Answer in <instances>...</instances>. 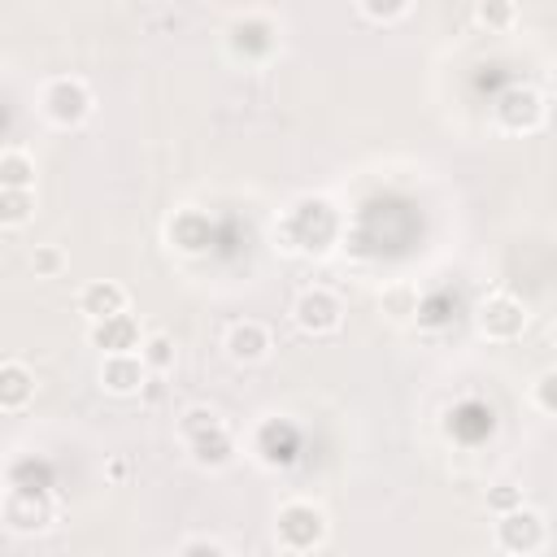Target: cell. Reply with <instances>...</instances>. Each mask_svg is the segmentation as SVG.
Returning <instances> with one entry per match:
<instances>
[{
    "label": "cell",
    "instance_id": "cell-1",
    "mask_svg": "<svg viewBox=\"0 0 557 557\" xmlns=\"http://www.w3.org/2000/svg\"><path fill=\"white\" fill-rule=\"evenodd\" d=\"M331 235H335V213H331L326 200H313V196L296 200V205L287 209L283 226H278V239H283V248H292V252L326 248Z\"/></svg>",
    "mask_w": 557,
    "mask_h": 557
},
{
    "label": "cell",
    "instance_id": "cell-2",
    "mask_svg": "<svg viewBox=\"0 0 557 557\" xmlns=\"http://www.w3.org/2000/svg\"><path fill=\"white\" fill-rule=\"evenodd\" d=\"M178 431H183V440H187V448H191V457H196V466H209V470H218V466H226L231 461V453H235V440H231V431L222 426V418H218V409H187L183 413V422H178Z\"/></svg>",
    "mask_w": 557,
    "mask_h": 557
},
{
    "label": "cell",
    "instance_id": "cell-3",
    "mask_svg": "<svg viewBox=\"0 0 557 557\" xmlns=\"http://www.w3.org/2000/svg\"><path fill=\"white\" fill-rule=\"evenodd\" d=\"M274 540L283 553H313L326 544V513L309 500H287L274 518Z\"/></svg>",
    "mask_w": 557,
    "mask_h": 557
},
{
    "label": "cell",
    "instance_id": "cell-4",
    "mask_svg": "<svg viewBox=\"0 0 557 557\" xmlns=\"http://www.w3.org/2000/svg\"><path fill=\"white\" fill-rule=\"evenodd\" d=\"M226 48L235 61H265L278 48V26L265 13H244L226 26Z\"/></svg>",
    "mask_w": 557,
    "mask_h": 557
},
{
    "label": "cell",
    "instance_id": "cell-5",
    "mask_svg": "<svg viewBox=\"0 0 557 557\" xmlns=\"http://www.w3.org/2000/svg\"><path fill=\"white\" fill-rule=\"evenodd\" d=\"M544 540H548V527L527 505H513L496 518V548H505V553H540Z\"/></svg>",
    "mask_w": 557,
    "mask_h": 557
},
{
    "label": "cell",
    "instance_id": "cell-6",
    "mask_svg": "<svg viewBox=\"0 0 557 557\" xmlns=\"http://www.w3.org/2000/svg\"><path fill=\"white\" fill-rule=\"evenodd\" d=\"M48 522H52V505H48L44 487H17L13 483L9 496H4V527L13 535H35Z\"/></svg>",
    "mask_w": 557,
    "mask_h": 557
},
{
    "label": "cell",
    "instance_id": "cell-7",
    "mask_svg": "<svg viewBox=\"0 0 557 557\" xmlns=\"http://www.w3.org/2000/svg\"><path fill=\"white\" fill-rule=\"evenodd\" d=\"M44 113L57 122V126H78L87 113H91V91L83 78H52L44 87Z\"/></svg>",
    "mask_w": 557,
    "mask_h": 557
},
{
    "label": "cell",
    "instance_id": "cell-8",
    "mask_svg": "<svg viewBox=\"0 0 557 557\" xmlns=\"http://www.w3.org/2000/svg\"><path fill=\"white\" fill-rule=\"evenodd\" d=\"M496 122H500L505 131H513V135L535 131V126L544 122V100H540V91H531V87H509V91H500V96H496Z\"/></svg>",
    "mask_w": 557,
    "mask_h": 557
},
{
    "label": "cell",
    "instance_id": "cell-9",
    "mask_svg": "<svg viewBox=\"0 0 557 557\" xmlns=\"http://www.w3.org/2000/svg\"><path fill=\"white\" fill-rule=\"evenodd\" d=\"M479 331H483L487 339H518V335L527 331V309H522L513 296L496 292V296H487V300L479 305Z\"/></svg>",
    "mask_w": 557,
    "mask_h": 557
},
{
    "label": "cell",
    "instance_id": "cell-10",
    "mask_svg": "<svg viewBox=\"0 0 557 557\" xmlns=\"http://www.w3.org/2000/svg\"><path fill=\"white\" fill-rule=\"evenodd\" d=\"M292 318H296V326H300L305 335H331V331H339L344 309H339V300H335L331 292L313 287V292H305V296L296 300Z\"/></svg>",
    "mask_w": 557,
    "mask_h": 557
},
{
    "label": "cell",
    "instance_id": "cell-11",
    "mask_svg": "<svg viewBox=\"0 0 557 557\" xmlns=\"http://www.w3.org/2000/svg\"><path fill=\"white\" fill-rule=\"evenodd\" d=\"M148 374L152 370H148V361L139 352H104V361H100V387L113 392V396L139 392Z\"/></svg>",
    "mask_w": 557,
    "mask_h": 557
},
{
    "label": "cell",
    "instance_id": "cell-12",
    "mask_svg": "<svg viewBox=\"0 0 557 557\" xmlns=\"http://www.w3.org/2000/svg\"><path fill=\"white\" fill-rule=\"evenodd\" d=\"M87 339H91V348H100V352H139V322L131 318V313H113V318H100V322H91V331H87Z\"/></svg>",
    "mask_w": 557,
    "mask_h": 557
},
{
    "label": "cell",
    "instance_id": "cell-13",
    "mask_svg": "<svg viewBox=\"0 0 557 557\" xmlns=\"http://www.w3.org/2000/svg\"><path fill=\"white\" fill-rule=\"evenodd\" d=\"M296 453H300L296 426H287V422H278V418L261 422V431H257V457H261L265 466H292Z\"/></svg>",
    "mask_w": 557,
    "mask_h": 557
},
{
    "label": "cell",
    "instance_id": "cell-14",
    "mask_svg": "<svg viewBox=\"0 0 557 557\" xmlns=\"http://www.w3.org/2000/svg\"><path fill=\"white\" fill-rule=\"evenodd\" d=\"M78 313H87V322L126 313V287L113 283V278H96V283H87V287L78 292Z\"/></svg>",
    "mask_w": 557,
    "mask_h": 557
},
{
    "label": "cell",
    "instance_id": "cell-15",
    "mask_svg": "<svg viewBox=\"0 0 557 557\" xmlns=\"http://www.w3.org/2000/svg\"><path fill=\"white\" fill-rule=\"evenodd\" d=\"M213 239V222L200 213V209H178L170 218V244L183 248V252H205Z\"/></svg>",
    "mask_w": 557,
    "mask_h": 557
},
{
    "label": "cell",
    "instance_id": "cell-16",
    "mask_svg": "<svg viewBox=\"0 0 557 557\" xmlns=\"http://www.w3.org/2000/svg\"><path fill=\"white\" fill-rule=\"evenodd\" d=\"M226 352H231V361H244V366H252V361H261L265 352H270V331L261 326V322H235L231 331H226Z\"/></svg>",
    "mask_w": 557,
    "mask_h": 557
},
{
    "label": "cell",
    "instance_id": "cell-17",
    "mask_svg": "<svg viewBox=\"0 0 557 557\" xmlns=\"http://www.w3.org/2000/svg\"><path fill=\"white\" fill-rule=\"evenodd\" d=\"M30 396H35V374L22 361H4L0 366V409L17 413L30 405Z\"/></svg>",
    "mask_w": 557,
    "mask_h": 557
},
{
    "label": "cell",
    "instance_id": "cell-18",
    "mask_svg": "<svg viewBox=\"0 0 557 557\" xmlns=\"http://www.w3.org/2000/svg\"><path fill=\"white\" fill-rule=\"evenodd\" d=\"M0 187H35V161L22 148H4V157H0Z\"/></svg>",
    "mask_w": 557,
    "mask_h": 557
},
{
    "label": "cell",
    "instance_id": "cell-19",
    "mask_svg": "<svg viewBox=\"0 0 557 557\" xmlns=\"http://www.w3.org/2000/svg\"><path fill=\"white\" fill-rule=\"evenodd\" d=\"M30 205H35L30 187H0V222L4 226H22L30 218Z\"/></svg>",
    "mask_w": 557,
    "mask_h": 557
},
{
    "label": "cell",
    "instance_id": "cell-20",
    "mask_svg": "<svg viewBox=\"0 0 557 557\" xmlns=\"http://www.w3.org/2000/svg\"><path fill=\"white\" fill-rule=\"evenodd\" d=\"M139 357L148 361L152 374H165V370L174 366V344H170V335H148V339L139 344Z\"/></svg>",
    "mask_w": 557,
    "mask_h": 557
},
{
    "label": "cell",
    "instance_id": "cell-21",
    "mask_svg": "<svg viewBox=\"0 0 557 557\" xmlns=\"http://www.w3.org/2000/svg\"><path fill=\"white\" fill-rule=\"evenodd\" d=\"M474 17H479V26H487V30H505V26L513 22V4H509V0H483V4L474 9Z\"/></svg>",
    "mask_w": 557,
    "mask_h": 557
},
{
    "label": "cell",
    "instance_id": "cell-22",
    "mask_svg": "<svg viewBox=\"0 0 557 557\" xmlns=\"http://www.w3.org/2000/svg\"><path fill=\"white\" fill-rule=\"evenodd\" d=\"M531 400H535V409H544V413H553V418H557V370H544V374L535 379Z\"/></svg>",
    "mask_w": 557,
    "mask_h": 557
},
{
    "label": "cell",
    "instance_id": "cell-23",
    "mask_svg": "<svg viewBox=\"0 0 557 557\" xmlns=\"http://www.w3.org/2000/svg\"><path fill=\"white\" fill-rule=\"evenodd\" d=\"M357 9H361L370 22H396V17L409 9V0H357Z\"/></svg>",
    "mask_w": 557,
    "mask_h": 557
},
{
    "label": "cell",
    "instance_id": "cell-24",
    "mask_svg": "<svg viewBox=\"0 0 557 557\" xmlns=\"http://www.w3.org/2000/svg\"><path fill=\"white\" fill-rule=\"evenodd\" d=\"M30 265H35V274H57V270L65 265V257H61L52 244H39L35 257H30Z\"/></svg>",
    "mask_w": 557,
    "mask_h": 557
},
{
    "label": "cell",
    "instance_id": "cell-25",
    "mask_svg": "<svg viewBox=\"0 0 557 557\" xmlns=\"http://www.w3.org/2000/svg\"><path fill=\"white\" fill-rule=\"evenodd\" d=\"M178 553H218V557H222L226 544H222V540H209V535H196V540H183Z\"/></svg>",
    "mask_w": 557,
    "mask_h": 557
},
{
    "label": "cell",
    "instance_id": "cell-26",
    "mask_svg": "<svg viewBox=\"0 0 557 557\" xmlns=\"http://www.w3.org/2000/svg\"><path fill=\"white\" fill-rule=\"evenodd\" d=\"M487 505H492V509H500V513H505V509H513V505H522V496H518V492H513V487H509V483H500V487H496V492H492V496H487Z\"/></svg>",
    "mask_w": 557,
    "mask_h": 557
},
{
    "label": "cell",
    "instance_id": "cell-27",
    "mask_svg": "<svg viewBox=\"0 0 557 557\" xmlns=\"http://www.w3.org/2000/svg\"><path fill=\"white\" fill-rule=\"evenodd\" d=\"M553 348H557V326H553Z\"/></svg>",
    "mask_w": 557,
    "mask_h": 557
}]
</instances>
